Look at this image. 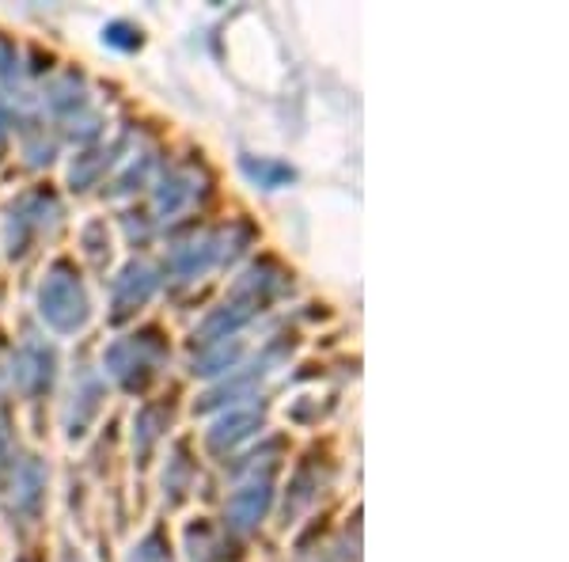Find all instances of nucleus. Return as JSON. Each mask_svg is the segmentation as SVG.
<instances>
[{"label":"nucleus","mask_w":569,"mask_h":562,"mask_svg":"<svg viewBox=\"0 0 569 562\" xmlns=\"http://www.w3.org/2000/svg\"><path fill=\"white\" fill-rule=\"evenodd\" d=\"M289 289H292L289 270H281L270 259L251 263L247 270L236 274L232 285L224 289V297L194 324V331H190V349L228 343V338H247V331L259 324L273 304L289 297Z\"/></svg>","instance_id":"1"},{"label":"nucleus","mask_w":569,"mask_h":562,"mask_svg":"<svg viewBox=\"0 0 569 562\" xmlns=\"http://www.w3.org/2000/svg\"><path fill=\"white\" fill-rule=\"evenodd\" d=\"M251 225L232 220V225H213V228H194V233L179 236L163 252V282L176 285V289H194L217 270H232L251 247Z\"/></svg>","instance_id":"2"},{"label":"nucleus","mask_w":569,"mask_h":562,"mask_svg":"<svg viewBox=\"0 0 569 562\" xmlns=\"http://www.w3.org/2000/svg\"><path fill=\"white\" fill-rule=\"evenodd\" d=\"M34 319L53 343L80 338L96 324V293L72 259H53L34 282Z\"/></svg>","instance_id":"3"},{"label":"nucleus","mask_w":569,"mask_h":562,"mask_svg":"<svg viewBox=\"0 0 569 562\" xmlns=\"http://www.w3.org/2000/svg\"><path fill=\"white\" fill-rule=\"evenodd\" d=\"M284 456L278 445H266L259 456L232 460V486L224 494V532L254 536L278 505V479Z\"/></svg>","instance_id":"4"},{"label":"nucleus","mask_w":569,"mask_h":562,"mask_svg":"<svg viewBox=\"0 0 569 562\" xmlns=\"http://www.w3.org/2000/svg\"><path fill=\"white\" fill-rule=\"evenodd\" d=\"M171 365V343L160 327H141L130 335H118L103 346L99 373L110 388L126 395H149L156 384L168 376Z\"/></svg>","instance_id":"5"},{"label":"nucleus","mask_w":569,"mask_h":562,"mask_svg":"<svg viewBox=\"0 0 569 562\" xmlns=\"http://www.w3.org/2000/svg\"><path fill=\"white\" fill-rule=\"evenodd\" d=\"M61 217H66V206L50 187H27L12 195L0 209V255L16 266L27 263L50 244L61 228Z\"/></svg>","instance_id":"6"},{"label":"nucleus","mask_w":569,"mask_h":562,"mask_svg":"<svg viewBox=\"0 0 569 562\" xmlns=\"http://www.w3.org/2000/svg\"><path fill=\"white\" fill-rule=\"evenodd\" d=\"M34 107H39V115L53 126V134L61 141H77L80 149L107 134L103 107H99L96 91L88 88V80L77 69L53 72L42 85V96Z\"/></svg>","instance_id":"7"},{"label":"nucleus","mask_w":569,"mask_h":562,"mask_svg":"<svg viewBox=\"0 0 569 562\" xmlns=\"http://www.w3.org/2000/svg\"><path fill=\"white\" fill-rule=\"evenodd\" d=\"M61 381V349L42 331H23L16 343H8V392L20 395L27 407H39L53 395Z\"/></svg>","instance_id":"8"},{"label":"nucleus","mask_w":569,"mask_h":562,"mask_svg":"<svg viewBox=\"0 0 569 562\" xmlns=\"http://www.w3.org/2000/svg\"><path fill=\"white\" fill-rule=\"evenodd\" d=\"M110 403V384L103 381L96 365L80 362L69 373V388L61 395V407H58V426H61V441L72 445H84V441L96 433L99 418L107 414Z\"/></svg>","instance_id":"9"},{"label":"nucleus","mask_w":569,"mask_h":562,"mask_svg":"<svg viewBox=\"0 0 569 562\" xmlns=\"http://www.w3.org/2000/svg\"><path fill=\"white\" fill-rule=\"evenodd\" d=\"M201 195H206V179H201L194 164L160 168L156 179L149 183V217H144V228L156 233L163 225H176L179 217H187L198 206Z\"/></svg>","instance_id":"10"},{"label":"nucleus","mask_w":569,"mask_h":562,"mask_svg":"<svg viewBox=\"0 0 569 562\" xmlns=\"http://www.w3.org/2000/svg\"><path fill=\"white\" fill-rule=\"evenodd\" d=\"M266 430V403L262 400H247V403H232V407H220L213 418H209L206 433H201V445L213 460H240V453L254 445V437Z\"/></svg>","instance_id":"11"},{"label":"nucleus","mask_w":569,"mask_h":562,"mask_svg":"<svg viewBox=\"0 0 569 562\" xmlns=\"http://www.w3.org/2000/svg\"><path fill=\"white\" fill-rule=\"evenodd\" d=\"M160 289H163L160 266L141 259V255L126 259L107 282V308H110L107 316H110V324H130L133 316H141V312L149 308Z\"/></svg>","instance_id":"12"},{"label":"nucleus","mask_w":569,"mask_h":562,"mask_svg":"<svg viewBox=\"0 0 569 562\" xmlns=\"http://www.w3.org/2000/svg\"><path fill=\"white\" fill-rule=\"evenodd\" d=\"M137 137H99V141L84 145L80 152H72V164H69V190L72 195H88V190L103 187L110 179V171L118 168V160H122L126 152H130V145Z\"/></svg>","instance_id":"13"},{"label":"nucleus","mask_w":569,"mask_h":562,"mask_svg":"<svg viewBox=\"0 0 569 562\" xmlns=\"http://www.w3.org/2000/svg\"><path fill=\"white\" fill-rule=\"evenodd\" d=\"M198 479H201V467H198V456H194V448H190V441H176V445L163 453V472H160L163 502H168L171 510L190 502L198 491Z\"/></svg>","instance_id":"14"},{"label":"nucleus","mask_w":569,"mask_h":562,"mask_svg":"<svg viewBox=\"0 0 569 562\" xmlns=\"http://www.w3.org/2000/svg\"><path fill=\"white\" fill-rule=\"evenodd\" d=\"M171 422H176V414H171V407H163V403H144L133 414V464H149L160 453V445L171 433L168 430Z\"/></svg>","instance_id":"15"},{"label":"nucleus","mask_w":569,"mask_h":562,"mask_svg":"<svg viewBox=\"0 0 569 562\" xmlns=\"http://www.w3.org/2000/svg\"><path fill=\"white\" fill-rule=\"evenodd\" d=\"M224 529H217L209 517H190L182 524V562H224Z\"/></svg>","instance_id":"16"},{"label":"nucleus","mask_w":569,"mask_h":562,"mask_svg":"<svg viewBox=\"0 0 569 562\" xmlns=\"http://www.w3.org/2000/svg\"><path fill=\"white\" fill-rule=\"evenodd\" d=\"M27 456H31V448L23 445L20 426H16L12 411H8V403H4V407H0V505H4V497L12 491L20 467L27 464Z\"/></svg>","instance_id":"17"},{"label":"nucleus","mask_w":569,"mask_h":562,"mask_svg":"<svg viewBox=\"0 0 569 562\" xmlns=\"http://www.w3.org/2000/svg\"><path fill=\"white\" fill-rule=\"evenodd\" d=\"M122 562H182V559L168 536V529H163V524H152V529H144L141 536L126 548Z\"/></svg>","instance_id":"18"},{"label":"nucleus","mask_w":569,"mask_h":562,"mask_svg":"<svg viewBox=\"0 0 569 562\" xmlns=\"http://www.w3.org/2000/svg\"><path fill=\"white\" fill-rule=\"evenodd\" d=\"M243 175L251 183H259L262 190H281L292 183V171L284 160H273V156H259V160H243Z\"/></svg>","instance_id":"19"},{"label":"nucleus","mask_w":569,"mask_h":562,"mask_svg":"<svg viewBox=\"0 0 569 562\" xmlns=\"http://www.w3.org/2000/svg\"><path fill=\"white\" fill-rule=\"evenodd\" d=\"M103 46H110V50H118V53H133L144 46V31L130 20H114L103 27Z\"/></svg>","instance_id":"20"},{"label":"nucleus","mask_w":569,"mask_h":562,"mask_svg":"<svg viewBox=\"0 0 569 562\" xmlns=\"http://www.w3.org/2000/svg\"><path fill=\"white\" fill-rule=\"evenodd\" d=\"M12 141H16V107L8 99H0V160L12 149Z\"/></svg>","instance_id":"21"},{"label":"nucleus","mask_w":569,"mask_h":562,"mask_svg":"<svg viewBox=\"0 0 569 562\" xmlns=\"http://www.w3.org/2000/svg\"><path fill=\"white\" fill-rule=\"evenodd\" d=\"M58 562H88V555L77 548V543H61V555H58Z\"/></svg>","instance_id":"22"},{"label":"nucleus","mask_w":569,"mask_h":562,"mask_svg":"<svg viewBox=\"0 0 569 562\" xmlns=\"http://www.w3.org/2000/svg\"><path fill=\"white\" fill-rule=\"evenodd\" d=\"M316 562H330V559H316Z\"/></svg>","instance_id":"23"}]
</instances>
